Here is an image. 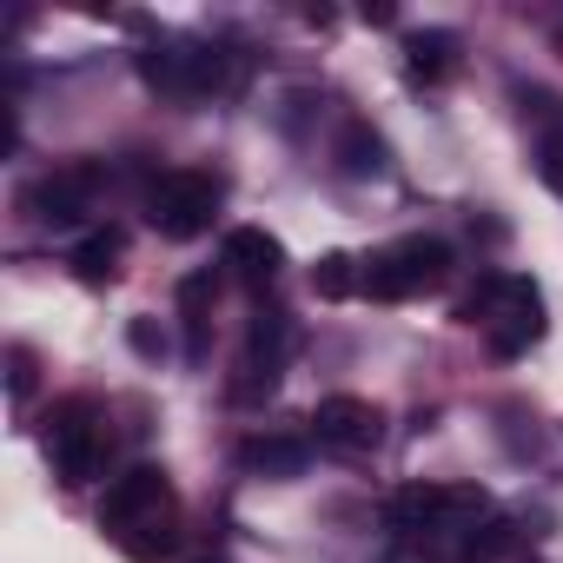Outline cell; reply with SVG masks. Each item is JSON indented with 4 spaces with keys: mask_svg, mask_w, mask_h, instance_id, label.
I'll list each match as a JSON object with an SVG mask.
<instances>
[{
    "mask_svg": "<svg viewBox=\"0 0 563 563\" xmlns=\"http://www.w3.org/2000/svg\"><path fill=\"white\" fill-rule=\"evenodd\" d=\"M451 319H457V325H477L497 358H523V352L543 339V292L530 286L523 272H484L477 286L457 299Z\"/></svg>",
    "mask_w": 563,
    "mask_h": 563,
    "instance_id": "cell-1",
    "label": "cell"
},
{
    "mask_svg": "<svg viewBox=\"0 0 563 563\" xmlns=\"http://www.w3.org/2000/svg\"><path fill=\"white\" fill-rule=\"evenodd\" d=\"M451 278V245L438 232H405L391 245H378L358 272V292L365 299H418V292H438Z\"/></svg>",
    "mask_w": 563,
    "mask_h": 563,
    "instance_id": "cell-2",
    "label": "cell"
},
{
    "mask_svg": "<svg viewBox=\"0 0 563 563\" xmlns=\"http://www.w3.org/2000/svg\"><path fill=\"white\" fill-rule=\"evenodd\" d=\"M219 199H225V186H219L212 173L179 166V173H159V179H153V192H146V219H153L159 239H199V232H212Z\"/></svg>",
    "mask_w": 563,
    "mask_h": 563,
    "instance_id": "cell-3",
    "label": "cell"
},
{
    "mask_svg": "<svg viewBox=\"0 0 563 563\" xmlns=\"http://www.w3.org/2000/svg\"><path fill=\"white\" fill-rule=\"evenodd\" d=\"M93 418H100V411H93L87 398H67V405L47 418V457H54V477H60L67 490H80V484H93V477H100L107 431H100Z\"/></svg>",
    "mask_w": 563,
    "mask_h": 563,
    "instance_id": "cell-4",
    "label": "cell"
},
{
    "mask_svg": "<svg viewBox=\"0 0 563 563\" xmlns=\"http://www.w3.org/2000/svg\"><path fill=\"white\" fill-rule=\"evenodd\" d=\"M166 517H173V477L159 464L120 471L107 484V497H100V530H113V543L133 537V530H146V523H166Z\"/></svg>",
    "mask_w": 563,
    "mask_h": 563,
    "instance_id": "cell-5",
    "label": "cell"
},
{
    "mask_svg": "<svg viewBox=\"0 0 563 563\" xmlns=\"http://www.w3.org/2000/svg\"><path fill=\"white\" fill-rule=\"evenodd\" d=\"M306 438H312L319 451H339V457H358V451H372V444L385 438V418H378V405H372V398H352V391H332V398H319V411L306 418Z\"/></svg>",
    "mask_w": 563,
    "mask_h": 563,
    "instance_id": "cell-6",
    "label": "cell"
},
{
    "mask_svg": "<svg viewBox=\"0 0 563 563\" xmlns=\"http://www.w3.org/2000/svg\"><path fill=\"white\" fill-rule=\"evenodd\" d=\"M93 186H100V166H60V173H47L41 186H27V212H34L41 225L67 232V225H80V219L93 212Z\"/></svg>",
    "mask_w": 563,
    "mask_h": 563,
    "instance_id": "cell-7",
    "label": "cell"
},
{
    "mask_svg": "<svg viewBox=\"0 0 563 563\" xmlns=\"http://www.w3.org/2000/svg\"><path fill=\"white\" fill-rule=\"evenodd\" d=\"M219 265L232 278H245V286H272V278L286 272V245H278L265 225H232L225 245H219Z\"/></svg>",
    "mask_w": 563,
    "mask_h": 563,
    "instance_id": "cell-8",
    "label": "cell"
},
{
    "mask_svg": "<svg viewBox=\"0 0 563 563\" xmlns=\"http://www.w3.org/2000/svg\"><path fill=\"white\" fill-rule=\"evenodd\" d=\"M299 319L292 312H278V306H258L252 325H245V358L239 365H258V372H286V358L299 352Z\"/></svg>",
    "mask_w": 563,
    "mask_h": 563,
    "instance_id": "cell-9",
    "label": "cell"
},
{
    "mask_svg": "<svg viewBox=\"0 0 563 563\" xmlns=\"http://www.w3.org/2000/svg\"><path fill=\"white\" fill-rule=\"evenodd\" d=\"M239 464L258 471V477H299L312 464V438H292V431H258L239 444Z\"/></svg>",
    "mask_w": 563,
    "mask_h": 563,
    "instance_id": "cell-10",
    "label": "cell"
},
{
    "mask_svg": "<svg viewBox=\"0 0 563 563\" xmlns=\"http://www.w3.org/2000/svg\"><path fill=\"white\" fill-rule=\"evenodd\" d=\"M405 74L424 80V87L451 80V74H457V34H451V27H418V34H405Z\"/></svg>",
    "mask_w": 563,
    "mask_h": 563,
    "instance_id": "cell-11",
    "label": "cell"
},
{
    "mask_svg": "<svg viewBox=\"0 0 563 563\" xmlns=\"http://www.w3.org/2000/svg\"><path fill=\"white\" fill-rule=\"evenodd\" d=\"M332 159H339V173H345V179H385V173H391V146H385L365 120H345V126H339Z\"/></svg>",
    "mask_w": 563,
    "mask_h": 563,
    "instance_id": "cell-12",
    "label": "cell"
},
{
    "mask_svg": "<svg viewBox=\"0 0 563 563\" xmlns=\"http://www.w3.org/2000/svg\"><path fill=\"white\" fill-rule=\"evenodd\" d=\"M120 252H126V232H120V225H93V232L67 252V265H74L80 286H107V278L120 272Z\"/></svg>",
    "mask_w": 563,
    "mask_h": 563,
    "instance_id": "cell-13",
    "label": "cell"
},
{
    "mask_svg": "<svg viewBox=\"0 0 563 563\" xmlns=\"http://www.w3.org/2000/svg\"><path fill=\"white\" fill-rule=\"evenodd\" d=\"M517 550V523L510 517H477L457 543H451V563H504Z\"/></svg>",
    "mask_w": 563,
    "mask_h": 563,
    "instance_id": "cell-14",
    "label": "cell"
},
{
    "mask_svg": "<svg viewBox=\"0 0 563 563\" xmlns=\"http://www.w3.org/2000/svg\"><path fill=\"white\" fill-rule=\"evenodd\" d=\"M537 179L563 199V100H556V113L537 126Z\"/></svg>",
    "mask_w": 563,
    "mask_h": 563,
    "instance_id": "cell-15",
    "label": "cell"
},
{
    "mask_svg": "<svg viewBox=\"0 0 563 563\" xmlns=\"http://www.w3.org/2000/svg\"><path fill=\"white\" fill-rule=\"evenodd\" d=\"M358 272H365V265H358L352 252H325V258L312 265V286H319V299H352V292H358Z\"/></svg>",
    "mask_w": 563,
    "mask_h": 563,
    "instance_id": "cell-16",
    "label": "cell"
},
{
    "mask_svg": "<svg viewBox=\"0 0 563 563\" xmlns=\"http://www.w3.org/2000/svg\"><path fill=\"white\" fill-rule=\"evenodd\" d=\"M120 550H126L133 563H159V556L173 550V517H166V523H146V530H133V537H120Z\"/></svg>",
    "mask_w": 563,
    "mask_h": 563,
    "instance_id": "cell-17",
    "label": "cell"
},
{
    "mask_svg": "<svg viewBox=\"0 0 563 563\" xmlns=\"http://www.w3.org/2000/svg\"><path fill=\"white\" fill-rule=\"evenodd\" d=\"M8 365H14V372H8V385H14V405H21V398L34 391V358H27V352H14Z\"/></svg>",
    "mask_w": 563,
    "mask_h": 563,
    "instance_id": "cell-18",
    "label": "cell"
},
{
    "mask_svg": "<svg viewBox=\"0 0 563 563\" xmlns=\"http://www.w3.org/2000/svg\"><path fill=\"white\" fill-rule=\"evenodd\" d=\"M133 352H146V358H159V352H166V339H159L153 325H133Z\"/></svg>",
    "mask_w": 563,
    "mask_h": 563,
    "instance_id": "cell-19",
    "label": "cell"
},
{
    "mask_svg": "<svg viewBox=\"0 0 563 563\" xmlns=\"http://www.w3.org/2000/svg\"><path fill=\"white\" fill-rule=\"evenodd\" d=\"M192 563H219V556H192Z\"/></svg>",
    "mask_w": 563,
    "mask_h": 563,
    "instance_id": "cell-20",
    "label": "cell"
},
{
    "mask_svg": "<svg viewBox=\"0 0 563 563\" xmlns=\"http://www.w3.org/2000/svg\"><path fill=\"white\" fill-rule=\"evenodd\" d=\"M556 47H563V27H556Z\"/></svg>",
    "mask_w": 563,
    "mask_h": 563,
    "instance_id": "cell-21",
    "label": "cell"
}]
</instances>
